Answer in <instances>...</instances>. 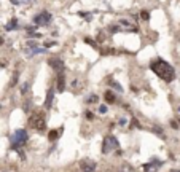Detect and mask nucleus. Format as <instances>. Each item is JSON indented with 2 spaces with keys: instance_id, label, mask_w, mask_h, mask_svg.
<instances>
[{
  "instance_id": "obj_1",
  "label": "nucleus",
  "mask_w": 180,
  "mask_h": 172,
  "mask_svg": "<svg viewBox=\"0 0 180 172\" xmlns=\"http://www.w3.org/2000/svg\"><path fill=\"white\" fill-rule=\"evenodd\" d=\"M150 69H151V72H155L161 80H164L167 83H171L175 78V69H174L169 62H166L164 59H159V58L153 59L150 64Z\"/></svg>"
},
{
  "instance_id": "obj_2",
  "label": "nucleus",
  "mask_w": 180,
  "mask_h": 172,
  "mask_svg": "<svg viewBox=\"0 0 180 172\" xmlns=\"http://www.w3.org/2000/svg\"><path fill=\"white\" fill-rule=\"evenodd\" d=\"M29 124L37 131H43L46 127V120H45V115L43 113H33L30 118H29Z\"/></svg>"
},
{
  "instance_id": "obj_3",
  "label": "nucleus",
  "mask_w": 180,
  "mask_h": 172,
  "mask_svg": "<svg viewBox=\"0 0 180 172\" xmlns=\"http://www.w3.org/2000/svg\"><path fill=\"white\" fill-rule=\"evenodd\" d=\"M11 142H13V145H11V147H13V150L22 147V145L27 142V132H26L24 129L14 131V134L11 136Z\"/></svg>"
},
{
  "instance_id": "obj_4",
  "label": "nucleus",
  "mask_w": 180,
  "mask_h": 172,
  "mask_svg": "<svg viewBox=\"0 0 180 172\" xmlns=\"http://www.w3.org/2000/svg\"><path fill=\"white\" fill-rule=\"evenodd\" d=\"M116 148H118V140H116L115 136L104 137V142H102V153L104 155H109V153H112Z\"/></svg>"
},
{
  "instance_id": "obj_5",
  "label": "nucleus",
  "mask_w": 180,
  "mask_h": 172,
  "mask_svg": "<svg viewBox=\"0 0 180 172\" xmlns=\"http://www.w3.org/2000/svg\"><path fill=\"white\" fill-rule=\"evenodd\" d=\"M33 24L35 26H48L49 23L53 21V16L51 13H48V11H42V13H38L33 16Z\"/></svg>"
},
{
  "instance_id": "obj_6",
  "label": "nucleus",
  "mask_w": 180,
  "mask_h": 172,
  "mask_svg": "<svg viewBox=\"0 0 180 172\" xmlns=\"http://www.w3.org/2000/svg\"><path fill=\"white\" fill-rule=\"evenodd\" d=\"M48 64H49V67H51L53 70H56L58 73H62L64 69H65L64 61H62V59H59V58H51V59L48 61Z\"/></svg>"
},
{
  "instance_id": "obj_7",
  "label": "nucleus",
  "mask_w": 180,
  "mask_h": 172,
  "mask_svg": "<svg viewBox=\"0 0 180 172\" xmlns=\"http://www.w3.org/2000/svg\"><path fill=\"white\" fill-rule=\"evenodd\" d=\"M163 166V161L159 159H153V161H150V163H147L144 166V170L145 172H158V169Z\"/></svg>"
},
{
  "instance_id": "obj_8",
  "label": "nucleus",
  "mask_w": 180,
  "mask_h": 172,
  "mask_svg": "<svg viewBox=\"0 0 180 172\" xmlns=\"http://www.w3.org/2000/svg\"><path fill=\"white\" fill-rule=\"evenodd\" d=\"M81 172H94L96 170V163L93 159H83L80 163Z\"/></svg>"
},
{
  "instance_id": "obj_9",
  "label": "nucleus",
  "mask_w": 180,
  "mask_h": 172,
  "mask_svg": "<svg viewBox=\"0 0 180 172\" xmlns=\"http://www.w3.org/2000/svg\"><path fill=\"white\" fill-rule=\"evenodd\" d=\"M64 86H65L64 73H58V91H64Z\"/></svg>"
},
{
  "instance_id": "obj_10",
  "label": "nucleus",
  "mask_w": 180,
  "mask_h": 172,
  "mask_svg": "<svg viewBox=\"0 0 180 172\" xmlns=\"http://www.w3.org/2000/svg\"><path fill=\"white\" fill-rule=\"evenodd\" d=\"M53 99H54V92L49 89L46 94V102H45V107L46 108H51V104H53Z\"/></svg>"
},
{
  "instance_id": "obj_11",
  "label": "nucleus",
  "mask_w": 180,
  "mask_h": 172,
  "mask_svg": "<svg viewBox=\"0 0 180 172\" xmlns=\"http://www.w3.org/2000/svg\"><path fill=\"white\" fill-rule=\"evenodd\" d=\"M104 99H105L107 104H113L115 102V96H113V92H112V91H105Z\"/></svg>"
},
{
  "instance_id": "obj_12",
  "label": "nucleus",
  "mask_w": 180,
  "mask_h": 172,
  "mask_svg": "<svg viewBox=\"0 0 180 172\" xmlns=\"http://www.w3.org/2000/svg\"><path fill=\"white\" fill-rule=\"evenodd\" d=\"M13 29H18V19L13 18L10 21V24H7V30H13Z\"/></svg>"
},
{
  "instance_id": "obj_13",
  "label": "nucleus",
  "mask_w": 180,
  "mask_h": 172,
  "mask_svg": "<svg viewBox=\"0 0 180 172\" xmlns=\"http://www.w3.org/2000/svg\"><path fill=\"white\" fill-rule=\"evenodd\" d=\"M59 132H61V131H51V132L48 134V139H49V140H56V139H58V136H59Z\"/></svg>"
},
{
  "instance_id": "obj_14",
  "label": "nucleus",
  "mask_w": 180,
  "mask_h": 172,
  "mask_svg": "<svg viewBox=\"0 0 180 172\" xmlns=\"http://www.w3.org/2000/svg\"><path fill=\"white\" fill-rule=\"evenodd\" d=\"M140 18H142L144 21H148L150 19V13L147 11V10H142V11H140Z\"/></svg>"
},
{
  "instance_id": "obj_15",
  "label": "nucleus",
  "mask_w": 180,
  "mask_h": 172,
  "mask_svg": "<svg viewBox=\"0 0 180 172\" xmlns=\"http://www.w3.org/2000/svg\"><path fill=\"white\" fill-rule=\"evenodd\" d=\"M120 172H136V170H134V169L131 167V166L125 164V166H123V167H121V170H120Z\"/></svg>"
},
{
  "instance_id": "obj_16",
  "label": "nucleus",
  "mask_w": 180,
  "mask_h": 172,
  "mask_svg": "<svg viewBox=\"0 0 180 172\" xmlns=\"http://www.w3.org/2000/svg\"><path fill=\"white\" fill-rule=\"evenodd\" d=\"M97 101H99V97L96 96V94H93V96H89V97H88V102H91V104H96Z\"/></svg>"
},
{
  "instance_id": "obj_17",
  "label": "nucleus",
  "mask_w": 180,
  "mask_h": 172,
  "mask_svg": "<svg viewBox=\"0 0 180 172\" xmlns=\"http://www.w3.org/2000/svg\"><path fill=\"white\" fill-rule=\"evenodd\" d=\"M85 43H88V45H91V46H94V48H97V45H96V42L94 40H91V38H85Z\"/></svg>"
},
{
  "instance_id": "obj_18",
  "label": "nucleus",
  "mask_w": 180,
  "mask_h": 172,
  "mask_svg": "<svg viewBox=\"0 0 180 172\" xmlns=\"http://www.w3.org/2000/svg\"><path fill=\"white\" fill-rule=\"evenodd\" d=\"M107 110H109V108H107V105H100V107H99V112L102 113V115L107 113Z\"/></svg>"
},
{
  "instance_id": "obj_19",
  "label": "nucleus",
  "mask_w": 180,
  "mask_h": 172,
  "mask_svg": "<svg viewBox=\"0 0 180 172\" xmlns=\"http://www.w3.org/2000/svg\"><path fill=\"white\" fill-rule=\"evenodd\" d=\"M27 89H29V83H24V85H22V88H21V92H22V94H26Z\"/></svg>"
},
{
  "instance_id": "obj_20",
  "label": "nucleus",
  "mask_w": 180,
  "mask_h": 172,
  "mask_svg": "<svg viewBox=\"0 0 180 172\" xmlns=\"http://www.w3.org/2000/svg\"><path fill=\"white\" fill-rule=\"evenodd\" d=\"M171 126L174 127V129H178V124H177V121H174V120L171 121Z\"/></svg>"
},
{
  "instance_id": "obj_21",
  "label": "nucleus",
  "mask_w": 180,
  "mask_h": 172,
  "mask_svg": "<svg viewBox=\"0 0 180 172\" xmlns=\"http://www.w3.org/2000/svg\"><path fill=\"white\" fill-rule=\"evenodd\" d=\"M86 118L88 120H93V113L91 112H86Z\"/></svg>"
},
{
  "instance_id": "obj_22",
  "label": "nucleus",
  "mask_w": 180,
  "mask_h": 172,
  "mask_svg": "<svg viewBox=\"0 0 180 172\" xmlns=\"http://www.w3.org/2000/svg\"><path fill=\"white\" fill-rule=\"evenodd\" d=\"M125 124H126V120L121 118V120H120V126H125Z\"/></svg>"
},
{
  "instance_id": "obj_23",
  "label": "nucleus",
  "mask_w": 180,
  "mask_h": 172,
  "mask_svg": "<svg viewBox=\"0 0 180 172\" xmlns=\"http://www.w3.org/2000/svg\"><path fill=\"white\" fill-rule=\"evenodd\" d=\"M10 2L13 3V5H19V0H10Z\"/></svg>"
},
{
  "instance_id": "obj_24",
  "label": "nucleus",
  "mask_w": 180,
  "mask_h": 172,
  "mask_svg": "<svg viewBox=\"0 0 180 172\" xmlns=\"http://www.w3.org/2000/svg\"><path fill=\"white\" fill-rule=\"evenodd\" d=\"M0 45H3V38L2 37H0Z\"/></svg>"
},
{
  "instance_id": "obj_25",
  "label": "nucleus",
  "mask_w": 180,
  "mask_h": 172,
  "mask_svg": "<svg viewBox=\"0 0 180 172\" xmlns=\"http://www.w3.org/2000/svg\"><path fill=\"white\" fill-rule=\"evenodd\" d=\"M171 172H180V170H177V169H175V170H171Z\"/></svg>"
},
{
  "instance_id": "obj_26",
  "label": "nucleus",
  "mask_w": 180,
  "mask_h": 172,
  "mask_svg": "<svg viewBox=\"0 0 180 172\" xmlns=\"http://www.w3.org/2000/svg\"><path fill=\"white\" fill-rule=\"evenodd\" d=\"M178 112H180V107H178Z\"/></svg>"
},
{
  "instance_id": "obj_27",
  "label": "nucleus",
  "mask_w": 180,
  "mask_h": 172,
  "mask_svg": "<svg viewBox=\"0 0 180 172\" xmlns=\"http://www.w3.org/2000/svg\"><path fill=\"white\" fill-rule=\"evenodd\" d=\"M0 108H2V105H0Z\"/></svg>"
},
{
  "instance_id": "obj_28",
  "label": "nucleus",
  "mask_w": 180,
  "mask_h": 172,
  "mask_svg": "<svg viewBox=\"0 0 180 172\" xmlns=\"http://www.w3.org/2000/svg\"><path fill=\"white\" fill-rule=\"evenodd\" d=\"M3 172H7V170H3Z\"/></svg>"
}]
</instances>
